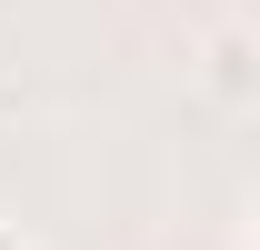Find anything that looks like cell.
Wrapping results in <instances>:
<instances>
[{
	"instance_id": "2",
	"label": "cell",
	"mask_w": 260,
	"mask_h": 250,
	"mask_svg": "<svg viewBox=\"0 0 260 250\" xmlns=\"http://www.w3.org/2000/svg\"><path fill=\"white\" fill-rule=\"evenodd\" d=\"M0 250H30V240H20V220H0Z\"/></svg>"
},
{
	"instance_id": "1",
	"label": "cell",
	"mask_w": 260,
	"mask_h": 250,
	"mask_svg": "<svg viewBox=\"0 0 260 250\" xmlns=\"http://www.w3.org/2000/svg\"><path fill=\"white\" fill-rule=\"evenodd\" d=\"M200 90L220 100V110H250V100H260V40H250V20H220V30H210Z\"/></svg>"
}]
</instances>
